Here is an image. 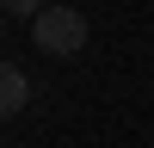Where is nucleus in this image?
<instances>
[{"label": "nucleus", "mask_w": 154, "mask_h": 148, "mask_svg": "<svg viewBox=\"0 0 154 148\" xmlns=\"http://www.w3.org/2000/svg\"><path fill=\"white\" fill-rule=\"evenodd\" d=\"M31 43L43 56H80L86 49V12L80 6H43L31 19Z\"/></svg>", "instance_id": "1"}, {"label": "nucleus", "mask_w": 154, "mask_h": 148, "mask_svg": "<svg viewBox=\"0 0 154 148\" xmlns=\"http://www.w3.org/2000/svg\"><path fill=\"white\" fill-rule=\"evenodd\" d=\"M25 105H31V80H25L19 62H6V68H0V111H6V117H19Z\"/></svg>", "instance_id": "2"}, {"label": "nucleus", "mask_w": 154, "mask_h": 148, "mask_svg": "<svg viewBox=\"0 0 154 148\" xmlns=\"http://www.w3.org/2000/svg\"><path fill=\"white\" fill-rule=\"evenodd\" d=\"M0 6H6V19H37L43 0H0Z\"/></svg>", "instance_id": "3"}]
</instances>
